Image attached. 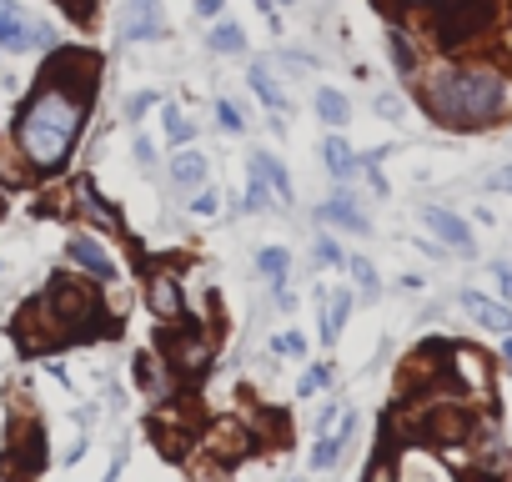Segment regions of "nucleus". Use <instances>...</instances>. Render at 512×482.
Masks as SVG:
<instances>
[{"mask_svg":"<svg viewBox=\"0 0 512 482\" xmlns=\"http://www.w3.org/2000/svg\"><path fill=\"white\" fill-rule=\"evenodd\" d=\"M256 6H262L267 16H277V0H256Z\"/></svg>","mask_w":512,"mask_h":482,"instance_id":"45","label":"nucleus"},{"mask_svg":"<svg viewBox=\"0 0 512 482\" xmlns=\"http://www.w3.org/2000/svg\"><path fill=\"white\" fill-rule=\"evenodd\" d=\"M66 257H71L81 272L101 277V282H111V277H116V262L106 257V247H101V241H91V236H71V241H66Z\"/></svg>","mask_w":512,"mask_h":482,"instance_id":"15","label":"nucleus"},{"mask_svg":"<svg viewBox=\"0 0 512 482\" xmlns=\"http://www.w3.org/2000/svg\"><path fill=\"white\" fill-rule=\"evenodd\" d=\"M216 56H236L241 46H246V36H241V26H231V21H221L216 31H211V41H206Z\"/></svg>","mask_w":512,"mask_h":482,"instance_id":"28","label":"nucleus"},{"mask_svg":"<svg viewBox=\"0 0 512 482\" xmlns=\"http://www.w3.org/2000/svg\"><path fill=\"white\" fill-rule=\"evenodd\" d=\"M36 181V166L26 161V151H21V141L6 131L0 136V186H11V191H21V186H31Z\"/></svg>","mask_w":512,"mask_h":482,"instance_id":"14","label":"nucleus"},{"mask_svg":"<svg viewBox=\"0 0 512 482\" xmlns=\"http://www.w3.org/2000/svg\"><path fill=\"white\" fill-rule=\"evenodd\" d=\"M347 312H352V297H347V292H342V297H332V312L322 317V342H327V347L342 337V322H347Z\"/></svg>","mask_w":512,"mask_h":482,"instance_id":"29","label":"nucleus"},{"mask_svg":"<svg viewBox=\"0 0 512 482\" xmlns=\"http://www.w3.org/2000/svg\"><path fill=\"white\" fill-rule=\"evenodd\" d=\"M272 201H277V191H272V186H267L262 176H256V171H251V181H246V201H241V211H251V216H256V211H272Z\"/></svg>","mask_w":512,"mask_h":482,"instance_id":"27","label":"nucleus"},{"mask_svg":"<svg viewBox=\"0 0 512 482\" xmlns=\"http://www.w3.org/2000/svg\"><path fill=\"white\" fill-rule=\"evenodd\" d=\"M91 96H96V56L56 51L41 71V86L31 91V101L21 106V116L11 126V136L21 141L36 176H51L71 161V151L86 131V116H91Z\"/></svg>","mask_w":512,"mask_h":482,"instance_id":"1","label":"nucleus"},{"mask_svg":"<svg viewBox=\"0 0 512 482\" xmlns=\"http://www.w3.org/2000/svg\"><path fill=\"white\" fill-rule=\"evenodd\" d=\"M51 307L61 312V322L71 327V342L76 337H96V327L91 322H106V312H101V297H96V287L91 282H76V277H51Z\"/></svg>","mask_w":512,"mask_h":482,"instance_id":"3","label":"nucleus"},{"mask_svg":"<svg viewBox=\"0 0 512 482\" xmlns=\"http://www.w3.org/2000/svg\"><path fill=\"white\" fill-rule=\"evenodd\" d=\"M251 171H256V176H262V181L277 191V201H282V206L292 201V181H287V171H282V161H277V156L256 151V156H251Z\"/></svg>","mask_w":512,"mask_h":482,"instance_id":"18","label":"nucleus"},{"mask_svg":"<svg viewBox=\"0 0 512 482\" xmlns=\"http://www.w3.org/2000/svg\"><path fill=\"white\" fill-rule=\"evenodd\" d=\"M362 482H402V472H397V462L387 457V452H377L372 457V467H367V477Z\"/></svg>","mask_w":512,"mask_h":482,"instance_id":"32","label":"nucleus"},{"mask_svg":"<svg viewBox=\"0 0 512 482\" xmlns=\"http://www.w3.org/2000/svg\"><path fill=\"white\" fill-rule=\"evenodd\" d=\"M487 21H492L487 0H442L432 11V36H437V46H467L482 36Z\"/></svg>","mask_w":512,"mask_h":482,"instance_id":"4","label":"nucleus"},{"mask_svg":"<svg viewBox=\"0 0 512 482\" xmlns=\"http://www.w3.org/2000/svg\"><path fill=\"white\" fill-rule=\"evenodd\" d=\"M377 111H382V116H402V101H397V96H377Z\"/></svg>","mask_w":512,"mask_h":482,"instance_id":"44","label":"nucleus"},{"mask_svg":"<svg viewBox=\"0 0 512 482\" xmlns=\"http://www.w3.org/2000/svg\"><path fill=\"white\" fill-rule=\"evenodd\" d=\"M502 362H507V367H512V342H507V347H502Z\"/></svg>","mask_w":512,"mask_h":482,"instance_id":"46","label":"nucleus"},{"mask_svg":"<svg viewBox=\"0 0 512 482\" xmlns=\"http://www.w3.org/2000/svg\"><path fill=\"white\" fill-rule=\"evenodd\" d=\"M246 447H251V432H246L236 417H221V422H211V427L201 432V452H211V457H221V462L246 457Z\"/></svg>","mask_w":512,"mask_h":482,"instance_id":"11","label":"nucleus"},{"mask_svg":"<svg viewBox=\"0 0 512 482\" xmlns=\"http://www.w3.org/2000/svg\"><path fill=\"white\" fill-rule=\"evenodd\" d=\"M327 377H332L327 367H317V372H307V377H302V392H317V387H327Z\"/></svg>","mask_w":512,"mask_h":482,"instance_id":"40","label":"nucleus"},{"mask_svg":"<svg viewBox=\"0 0 512 482\" xmlns=\"http://www.w3.org/2000/svg\"><path fill=\"white\" fill-rule=\"evenodd\" d=\"M171 181L176 186H201L206 181V156L201 151H176L171 156Z\"/></svg>","mask_w":512,"mask_h":482,"instance_id":"19","label":"nucleus"},{"mask_svg":"<svg viewBox=\"0 0 512 482\" xmlns=\"http://www.w3.org/2000/svg\"><path fill=\"white\" fill-rule=\"evenodd\" d=\"M151 106H156V96H131V106H126V111H131V116H146Z\"/></svg>","mask_w":512,"mask_h":482,"instance_id":"43","label":"nucleus"},{"mask_svg":"<svg viewBox=\"0 0 512 482\" xmlns=\"http://www.w3.org/2000/svg\"><path fill=\"white\" fill-rule=\"evenodd\" d=\"M487 277H492V282H497V297H502V302H507V297H512V267H507V262H497V267H492V272H487Z\"/></svg>","mask_w":512,"mask_h":482,"instance_id":"37","label":"nucleus"},{"mask_svg":"<svg viewBox=\"0 0 512 482\" xmlns=\"http://www.w3.org/2000/svg\"><path fill=\"white\" fill-rule=\"evenodd\" d=\"M322 156H327V171H332L337 181H347V176L357 171V156H352V146H347L342 136H332V141L322 146Z\"/></svg>","mask_w":512,"mask_h":482,"instance_id":"22","label":"nucleus"},{"mask_svg":"<svg viewBox=\"0 0 512 482\" xmlns=\"http://www.w3.org/2000/svg\"><path fill=\"white\" fill-rule=\"evenodd\" d=\"M216 121H221V131H241V126H246V116H241L231 101H216Z\"/></svg>","mask_w":512,"mask_h":482,"instance_id":"34","label":"nucleus"},{"mask_svg":"<svg viewBox=\"0 0 512 482\" xmlns=\"http://www.w3.org/2000/svg\"><path fill=\"white\" fill-rule=\"evenodd\" d=\"M457 302H462V312H467L472 322H482L487 332H512V312H507L502 302H492V297H482V292H462Z\"/></svg>","mask_w":512,"mask_h":482,"instance_id":"16","label":"nucleus"},{"mask_svg":"<svg viewBox=\"0 0 512 482\" xmlns=\"http://www.w3.org/2000/svg\"><path fill=\"white\" fill-rule=\"evenodd\" d=\"M56 31L51 26H36L16 0H0V46L6 51H36V46H51Z\"/></svg>","mask_w":512,"mask_h":482,"instance_id":"6","label":"nucleus"},{"mask_svg":"<svg viewBox=\"0 0 512 482\" xmlns=\"http://www.w3.org/2000/svg\"><path fill=\"white\" fill-rule=\"evenodd\" d=\"M352 277L362 282V292H367V297H377V272H372V262H362V257H352Z\"/></svg>","mask_w":512,"mask_h":482,"instance_id":"35","label":"nucleus"},{"mask_svg":"<svg viewBox=\"0 0 512 482\" xmlns=\"http://www.w3.org/2000/svg\"><path fill=\"white\" fill-rule=\"evenodd\" d=\"M447 372L457 377V387L462 392H472V397H487V387H492V362L477 352V347H447Z\"/></svg>","mask_w":512,"mask_h":482,"instance_id":"8","label":"nucleus"},{"mask_svg":"<svg viewBox=\"0 0 512 482\" xmlns=\"http://www.w3.org/2000/svg\"><path fill=\"white\" fill-rule=\"evenodd\" d=\"M422 221L447 241V247H452L457 257H472V252H477V247H472V226H467L462 216H452L447 206H422Z\"/></svg>","mask_w":512,"mask_h":482,"instance_id":"13","label":"nucleus"},{"mask_svg":"<svg viewBox=\"0 0 512 482\" xmlns=\"http://www.w3.org/2000/svg\"><path fill=\"white\" fill-rule=\"evenodd\" d=\"M166 136H171V146H186V141L196 136V126H191L176 106H166Z\"/></svg>","mask_w":512,"mask_h":482,"instance_id":"31","label":"nucleus"},{"mask_svg":"<svg viewBox=\"0 0 512 482\" xmlns=\"http://www.w3.org/2000/svg\"><path fill=\"white\" fill-rule=\"evenodd\" d=\"M317 216L327 221V226H347V231H367V216L352 206V196H332V201H322L317 206Z\"/></svg>","mask_w":512,"mask_h":482,"instance_id":"17","label":"nucleus"},{"mask_svg":"<svg viewBox=\"0 0 512 482\" xmlns=\"http://www.w3.org/2000/svg\"><path fill=\"white\" fill-rule=\"evenodd\" d=\"M186 467H191V482H226V477H231V462H221V457H211V452L186 457Z\"/></svg>","mask_w":512,"mask_h":482,"instance_id":"25","label":"nucleus"},{"mask_svg":"<svg viewBox=\"0 0 512 482\" xmlns=\"http://www.w3.org/2000/svg\"><path fill=\"white\" fill-rule=\"evenodd\" d=\"M16 342H21L26 352H56V347L71 342V327L61 322V312L51 307V297H41V302H31V307L16 317Z\"/></svg>","mask_w":512,"mask_h":482,"instance_id":"5","label":"nucleus"},{"mask_svg":"<svg viewBox=\"0 0 512 482\" xmlns=\"http://www.w3.org/2000/svg\"><path fill=\"white\" fill-rule=\"evenodd\" d=\"M487 186H492V191H512V166L492 171V176H487Z\"/></svg>","mask_w":512,"mask_h":482,"instance_id":"41","label":"nucleus"},{"mask_svg":"<svg viewBox=\"0 0 512 482\" xmlns=\"http://www.w3.org/2000/svg\"><path fill=\"white\" fill-rule=\"evenodd\" d=\"M221 6H226V0H196V16L211 21V16H221Z\"/></svg>","mask_w":512,"mask_h":482,"instance_id":"42","label":"nucleus"},{"mask_svg":"<svg viewBox=\"0 0 512 482\" xmlns=\"http://www.w3.org/2000/svg\"><path fill=\"white\" fill-rule=\"evenodd\" d=\"M272 352H277V357H302L307 342H302L297 332H277V337H272Z\"/></svg>","mask_w":512,"mask_h":482,"instance_id":"33","label":"nucleus"},{"mask_svg":"<svg viewBox=\"0 0 512 482\" xmlns=\"http://www.w3.org/2000/svg\"><path fill=\"white\" fill-rule=\"evenodd\" d=\"M256 267H262L272 282H282L287 267H292V257H287V247H262V252H256Z\"/></svg>","mask_w":512,"mask_h":482,"instance_id":"30","label":"nucleus"},{"mask_svg":"<svg viewBox=\"0 0 512 482\" xmlns=\"http://www.w3.org/2000/svg\"><path fill=\"white\" fill-rule=\"evenodd\" d=\"M352 427H357V422L347 417V422H342V432H332V437H322V442L312 447V467H332V462L342 457V447L352 442Z\"/></svg>","mask_w":512,"mask_h":482,"instance_id":"20","label":"nucleus"},{"mask_svg":"<svg viewBox=\"0 0 512 482\" xmlns=\"http://www.w3.org/2000/svg\"><path fill=\"white\" fill-rule=\"evenodd\" d=\"M136 377H141V387L151 392V397H171V382H166V367L156 362V357H136Z\"/></svg>","mask_w":512,"mask_h":482,"instance_id":"23","label":"nucleus"},{"mask_svg":"<svg viewBox=\"0 0 512 482\" xmlns=\"http://www.w3.org/2000/svg\"><path fill=\"white\" fill-rule=\"evenodd\" d=\"M166 362L181 372V377H206V367H211V342L191 327V332H181V337H171V347H166Z\"/></svg>","mask_w":512,"mask_h":482,"instance_id":"10","label":"nucleus"},{"mask_svg":"<svg viewBox=\"0 0 512 482\" xmlns=\"http://www.w3.org/2000/svg\"><path fill=\"white\" fill-rule=\"evenodd\" d=\"M146 307H151L161 322H181V317H186L181 277H176V272H166V267H156V272L146 277Z\"/></svg>","mask_w":512,"mask_h":482,"instance_id":"7","label":"nucleus"},{"mask_svg":"<svg viewBox=\"0 0 512 482\" xmlns=\"http://www.w3.org/2000/svg\"><path fill=\"white\" fill-rule=\"evenodd\" d=\"M71 201H76V216H81V221H91L96 231H106V236H111V231H121V216L106 206V196L96 191V181H91V176H81V181L71 186Z\"/></svg>","mask_w":512,"mask_h":482,"instance_id":"12","label":"nucleus"},{"mask_svg":"<svg viewBox=\"0 0 512 482\" xmlns=\"http://www.w3.org/2000/svg\"><path fill=\"white\" fill-rule=\"evenodd\" d=\"M191 211L196 216H216V191H196L191 196Z\"/></svg>","mask_w":512,"mask_h":482,"instance_id":"38","label":"nucleus"},{"mask_svg":"<svg viewBox=\"0 0 512 482\" xmlns=\"http://www.w3.org/2000/svg\"><path fill=\"white\" fill-rule=\"evenodd\" d=\"M317 262L337 267V262H342V247H337V241H317Z\"/></svg>","mask_w":512,"mask_h":482,"instance_id":"39","label":"nucleus"},{"mask_svg":"<svg viewBox=\"0 0 512 482\" xmlns=\"http://www.w3.org/2000/svg\"><path fill=\"white\" fill-rule=\"evenodd\" d=\"M251 91L262 96V101H267V106H272L277 116L287 111V96L277 91V81H272V71H267V66H251Z\"/></svg>","mask_w":512,"mask_h":482,"instance_id":"26","label":"nucleus"},{"mask_svg":"<svg viewBox=\"0 0 512 482\" xmlns=\"http://www.w3.org/2000/svg\"><path fill=\"white\" fill-rule=\"evenodd\" d=\"M66 16L81 21V26H91L96 21V0H66Z\"/></svg>","mask_w":512,"mask_h":482,"instance_id":"36","label":"nucleus"},{"mask_svg":"<svg viewBox=\"0 0 512 482\" xmlns=\"http://www.w3.org/2000/svg\"><path fill=\"white\" fill-rule=\"evenodd\" d=\"M422 106L457 131L487 126L507 106V81L497 66H437L422 81Z\"/></svg>","mask_w":512,"mask_h":482,"instance_id":"2","label":"nucleus"},{"mask_svg":"<svg viewBox=\"0 0 512 482\" xmlns=\"http://www.w3.org/2000/svg\"><path fill=\"white\" fill-rule=\"evenodd\" d=\"M317 116H322L327 126H347V116H352V106H347V96H342V91H332V86H322V91H317Z\"/></svg>","mask_w":512,"mask_h":482,"instance_id":"21","label":"nucleus"},{"mask_svg":"<svg viewBox=\"0 0 512 482\" xmlns=\"http://www.w3.org/2000/svg\"><path fill=\"white\" fill-rule=\"evenodd\" d=\"M166 31L161 0H126L121 6V41H156Z\"/></svg>","mask_w":512,"mask_h":482,"instance_id":"9","label":"nucleus"},{"mask_svg":"<svg viewBox=\"0 0 512 482\" xmlns=\"http://www.w3.org/2000/svg\"><path fill=\"white\" fill-rule=\"evenodd\" d=\"M387 56H392V66H397V76H417V51H412V41L402 36V31H392L387 36Z\"/></svg>","mask_w":512,"mask_h":482,"instance_id":"24","label":"nucleus"}]
</instances>
